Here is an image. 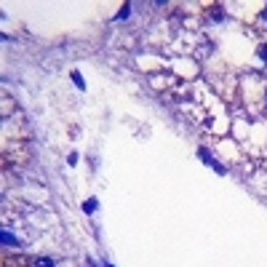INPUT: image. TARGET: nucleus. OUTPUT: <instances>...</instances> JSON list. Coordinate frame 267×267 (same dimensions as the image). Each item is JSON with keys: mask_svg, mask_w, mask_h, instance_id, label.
I'll use <instances>...</instances> for the list:
<instances>
[{"mask_svg": "<svg viewBox=\"0 0 267 267\" xmlns=\"http://www.w3.org/2000/svg\"><path fill=\"white\" fill-rule=\"evenodd\" d=\"M198 155H201V161H203V163H208V166H214V168H217L219 174H225V168H222V166H217V161H211V155H208V150H203V147H201V150H198Z\"/></svg>", "mask_w": 267, "mask_h": 267, "instance_id": "nucleus-1", "label": "nucleus"}, {"mask_svg": "<svg viewBox=\"0 0 267 267\" xmlns=\"http://www.w3.org/2000/svg\"><path fill=\"white\" fill-rule=\"evenodd\" d=\"M96 208H99V201H96V198H88V201L83 203V211H86V214H94Z\"/></svg>", "mask_w": 267, "mask_h": 267, "instance_id": "nucleus-2", "label": "nucleus"}, {"mask_svg": "<svg viewBox=\"0 0 267 267\" xmlns=\"http://www.w3.org/2000/svg\"><path fill=\"white\" fill-rule=\"evenodd\" d=\"M0 241H3L5 246H16V238H14V235H8V232H3V235H0Z\"/></svg>", "mask_w": 267, "mask_h": 267, "instance_id": "nucleus-3", "label": "nucleus"}, {"mask_svg": "<svg viewBox=\"0 0 267 267\" xmlns=\"http://www.w3.org/2000/svg\"><path fill=\"white\" fill-rule=\"evenodd\" d=\"M35 267H56V265H54V259L43 257V259H38V262H35Z\"/></svg>", "mask_w": 267, "mask_h": 267, "instance_id": "nucleus-4", "label": "nucleus"}, {"mask_svg": "<svg viewBox=\"0 0 267 267\" xmlns=\"http://www.w3.org/2000/svg\"><path fill=\"white\" fill-rule=\"evenodd\" d=\"M72 81H75V86H78V88H86V83H83L81 72H72Z\"/></svg>", "mask_w": 267, "mask_h": 267, "instance_id": "nucleus-5", "label": "nucleus"}, {"mask_svg": "<svg viewBox=\"0 0 267 267\" xmlns=\"http://www.w3.org/2000/svg\"><path fill=\"white\" fill-rule=\"evenodd\" d=\"M128 11H131V5H123V8H121V14H118V19H126V16H128Z\"/></svg>", "mask_w": 267, "mask_h": 267, "instance_id": "nucleus-6", "label": "nucleus"}, {"mask_svg": "<svg viewBox=\"0 0 267 267\" xmlns=\"http://www.w3.org/2000/svg\"><path fill=\"white\" fill-rule=\"evenodd\" d=\"M259 56H262V59H265V62H267V43H265V45H262V48H259Z\"/></svg>", "mask_w": 267, "mask_h": 267, "instance_id": "nucleus-7", "label": "nucleus"}, {"mask_svg": "<svg viewBox=\"0 0 267 267\" xmlns=\"http://www.w3.org/2000/svg\"><path fill=\"white\" fill-rule=\"evenodd\" d=\"M102 267H112V265H110V262H104V265H102Z\"/></svg>", "mask_w": 267, "mask_h": 267, "instance_id": "nucleus-8", "label": "nucleus"}, {"mask_svg": "<svg viewBox=\"0 0 267 267\" xmlns=\"http://www.w3.org/2000/svg\"><path fill=\"white\" fill-rule=\"evenodd\" d=\"M262 16H265V19H267V5H265V14H262Z\"/></svg>", "mask_w": 267, "mask_h": 267, "instance_id": "nucleus-9", "label": "nucleus"}]
</instances>
